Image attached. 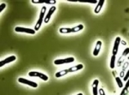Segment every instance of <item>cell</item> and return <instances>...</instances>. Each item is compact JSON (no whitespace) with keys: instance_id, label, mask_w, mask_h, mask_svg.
Segmentation results:
<instances>
[{"instance_id":"cb8c5ba5","label":"cell","mask_w":129,"mask_h":95,"mask_svg":"<svg viewBox=\"0 0 129 95\" xmlns=\"http://www.w3.org/2000/svg\"><path fill=\"white\" fill-rule=\"evenodd\" d=\"M99 94L100 95H105V92L103 88H100V89H99Z\"/></svg>"},{"instance_id":"603a6c76","label":"cell","mask_w":129,"mask_h":95,"mask_svg":"<svg viewBox=\"0 0 129 95\" xmlns=\"http://www.w3.org/2000/svg\"><path fill=\"white\" fill-rule=\"evenodd\" d=\"M0 6H1V7H0V12H2L3 10L4 9V8L6 7V4H1V5Z\"/></svg>"},{"instance_id":"e0dca14e","label":"cell","mask_w":129,"mask_h":95,"mask_svg":"<svg viewBox=\"0 0 129 95\" xmlns=\"http://www.w3.org/2000/svg\"><path fill=\"white\" fill-rule=\"evenodd\" d=\"M115 80H116V82H117V85H118V87H119L120 88H123V87H124L123 82H122V80H121V78H120V77H115Z\"/></svg>"},{"instance_id":"277c9868","label":"cell","mask_w":129,"mask_h":95,"mask_svg":"<svg viewBox=\"0 0 129 95\" xmlns=\"http://www.w3.org/2000/svg\"><path fill=\"white\" fill-rule=\"evenodd\" d=\"M75 61V58L71 57V58H64V59H57L54 61L55 65H60V64H65V63H71Z\"/></svg>"},{"instance_id":"5b68a950","label":"cell","mask_w":129,"mask_h":95,"mask_svg":"<svg viewBox=\"0 0 129 95\" xmlns=\"http://www.w3.org/2000/svg\"><path fill=\"white\" fill-rule=\"evenodd\" d=\"M18 81H19L20 83L25 84V85H29V86L32 87V88H38V84L36 83V82H34V81H31V80H26V79L22 78V77L18 78Z\"/></svg>"},{"instance_id":"ffe728a7","label":"cell","mask_w":129,"mask_h":95,"mask_svg":"<svg viewBox=\"0 0 129 95\" xmlns=\"http://www.w3.org/2000/svg\"><path fill=\"white\" fill-rule=\"evenodd\" d=\"M46 4H56V0H50V1H45Z\"/></svg>"},{"instance_id":"30bf717a","label":"cell","mask_w":129,"mask_h":95,"mask_svg":"<svg viewBox=\"0 0 129 95\" xmlns=\"http://www.w3.org/2000/svg\"><path fill=\"white\" fill-rule=\"evenodd\" d=\"M98 80H97V79L94 80L93 84H92V93H93V95H97V93H98Z\"/></svg>"},{"instance_id":"d6986e66","label":"cell","mask_w":129,"mask_h":95,"mask_svg":"<svg viewBox=\"0 0 129 95\" xmlns=\"http://www.w3.org/2000/svg\"><path fill=\"white\" fill-rule=\"evenodd\" d=\"M128 54H129V47H127V48H126L125 50H124L123 53H122V57H126Z\"/></svg>"},{"instance_id":"d4e9b609","label":"cell","mask_w":129,"mask_h":95,"mask_svg":"<svg viewBox=\"0 0 129 95\" xmlns=\"http://www.w3.org/2000/svg\"><path fill=\"white\" fill-rule=\"evenodd\" d=\"M125 88H129V79L127 80V83H126V85H125Z\"/></svg>"},{"instance_id":"7402d4cb","label":"cell","mask_w":129,"mask_h":95,"mask_svg":"<svg viewBox=\"0 0 129 95\" xmlns=\"http://www.w3.org/2000/svg\"><path fill=\"white\" fill-rule=\"evenodd\" d=\"M128 79H129V69L127 71V74H126V75L124 76V79H123V80H124V81H127V80H128Z\"/></svg>"},{"instance_id":"5bb4252c","label":"cell","mask_w":129,"mask_h":95,"mask_svg":"<svg viewBox=\"0 0 129 95\" xmlns=\"http://www.w3.org/2000/svg\"><path fill=\"white\" fill-rule=\"evenodd\" d=\"M59 33L60 34H71L72 33V28H59Z\"/></svg>"},{"instance_id":"ac0fdd59","label":"cell","mask_w":129,"mask_h":95,"mask_svg":"<svg viewBox=\"0 0 129 95\" xmlns=\"http://www.w3.org/2000/svg\"><path fill=\"white\" fill-rule=\"evenodd\" d=\"M127 94H128V88L124 87V88L122 89V92L121 93V95H127Z\"/></svg>"},{"instance_id":"7a4b0ae2","label":"cell","mask_w":129,"mask_h":95,"mask_svg":"<svg viewBox=\"0 0 129 95\" xmlns=\"http://www.w3.org/2000/svg\"><path fill=\"white\" fill-rule=\"evenodd\" d=\"M15 31L17 32V33H26V34H35V30L34 29L23 28V27H16Z\"/></svg>"},{"instance_id":"6da1fadb","label":"cell","mask_w":129,"mask_h":95,"mask_svg":"<svg viewBox=\"0 0 129 95\" xmlns=\"http://www.w3.org/2000/svg\"><path fill=\"white\" fill-rule=\"evenodd\" d=\"M46 11H47V8H46V6H43V7L41 8V10H40L39 20H38V22H36L35 27H34V30H35V31H38L40 27H41V23H42V22H44V19H45V16H46L45 15Z\"/></svg>"},{"instance_id":"44dd1931","label":"cell","mask_w":129,"mask_h":95,"mask_svg":"<svg viewBox=\"0 0 129 95\" xmlns=\"http://www.w3.org/2000/svg\"><path fill=\"white\" fill-rule=\"evenodd\" d=\"M31 2L33 4H45V1H40V0H32Z\"/></svg>"},{"instance_id":"ba28073f","label":"cell","mask_w":129,"mask_h":95,"mask_svg":"<svg viewBox=\"0 0 129 95\" xmlns=\"http://www.w3.org/2000/svg\"><path fill=\"white\" fill-rule=\"evenodd\" d=\"M16 59V56L9 57V58H5V59L2 60V61L0 62V67H3L4 65H5V64H7V63H11V62L15 61Z\"/></svg>"},{"instance_id":"8992f818","label":"cell","mask_w":129,"mask_h":95,"mask_svg":"<svg viewBox=\"0 0 129 95\" xmlns=\"http://www.w3.org/2000/svg\"><path fill=\"white\" fill-rule=\"evenodd\" d=\"M55 10H56V7H55V6H52V7L50 8L49 10H48V12L47 13V15H46V16H45V19H44V22H45V23L49 22L50 18H51L52 15H53V12H54Z\"/></svg>"},{"instance_id":"9a60e30c","label":"cell","mask_w":129,"mask_h":95,"mask_svg":"<svg viewBox=\"0 0 129 95\" xmlns=\"http://www.w3.org/2000/svg\"><path fill=\"white\" fill-rule=\"evenodd\" d=\"M82 29H84V25H78L77 27H74V28H72V33H77V32L81 31Z\"/></svg>"},{"instance_id":"8fae6325","label":"cell","mask_w":129,"mask_h":95,"mask_svg":"<svg viewBox=\"0 0 129 95\" xmlns=\"http://www.w3.org/2000/svg\"><path fill=\"white\" fill-rule=\"evenodd\" d=\"M104 0H100V1H98V4H97V6L95 7V9H94V12H95L96 14H98L99 12L101 11V9H102V7L103 6V4H104Z\"/></svg>"},{"instance_id":"7c38bea8","label":"cell","mask_w":129,"mask_h":95,"mask_svg":"<svg viewBox=\"0 0 129 95\" xmlns=\"http://www.w3.org/2000/svg\"><path fill=\"white\" fill-rule=\"evenodd\" d=\"M84 68V65L83 64H78V65H75L73 67H71L68 69L69 73H72V72H76V71H78L80 69H82Z\"/></svg>"},{"instance_id":"52a82bcc","label":"cell","mask_w":129,"mask_h":95,"mask_svg":"<svg viewBox=\"0 0 129 95\" xmlns=\"http://www.w3.org/2000/svg\"><path fill=\"white\" fill-rule=\"evenodd\" d=\"M121 39L120 37H116L115 40H114V48H113V55L114 56H116L118 52V49H119V45L120 43H121Z\"/></svg>"},{"instance_id":"484cf974","label":"cell","mask_w":129,"mask_h":95,"mask_svg":"<svg viewBox=\"0 0 129 95\" xmlns=\"http://www.w3.org/2000/svg\"><path fill=\"white\" fill-rule=\"evenodd\" d=\"M77 95H83V93H78V94H77Z\"/></svg>"},{"instance_id":"2e32d148","label":"cell","mask_w":129,"mask_h":95,"mask_svg":"<svg viewBox=\"0 0 129 95\" xmlns=\"http://www.w3.org/2000/svg\"><path fill=\"white\" fill-rule=\"evenodd\" d=\"M115 59H116V56L113 55L111 57V61H110V68L111 69H114V66H115Z\"/></svg>"},{"instance_id":"4316f807","label":"cell","mask_w":129,"mask_h":95,"mask_svg":"<svg viewBox=\"0 0 129 95\" xmlns=\"http://www.w3.org/2000/svg\"><path fill=\"white\" fill-rule=\"evenodd\" d=\"M128 60H129V57H128Z\"/></svg>"},{"instance_id":"9c48e42d","label":"cell","mask_w":129,"mask_h":95,"mask_svg":"<svg viewBox=\"0 0 129 95\" xmlns=\"http://www.w3.org/2000/svg\"><path fill=\"white\" fill-rule=\"evenodd\" d=\"M101 47H102V41H101V40H98V41L97 42V45H96L95 49H94L93 56H95V57L98 56L99 52H100V50H101Z\"/></svg>"},{"instance_id":"3957f363","label":"cell","mask_w":129,"mask_h":95,"mask_svg":"<svg viewBox=\"0 0 129 95\" xmlns=\"http://www.w3.org/2000/svg\"><path fill=\"white\" fill-rule=\"evenodd\" d=\"M29 75L31 77H39V78H40L43 80H46V81L48 80V76L47 75H44V74L40 72H36V71H30L29 73Z\"/></svg>"},{"instance_id":"4fadbf2b","label":"cell","mask_w":129,"mask_h":95,"mask_svg":"<svg viewBox=\"0 0 129 95\" xmlns=\"http://www.w3.org/2000/svg\"><path fill=\"white\" fill-rule=\"evenodd\" d=\"M68 73H69V70H68V69H63V70L59 71V72L56 73V74H55V76L57 77V78H59V77L64 76V75H67Z\"/></svg>"}]
</instances>
